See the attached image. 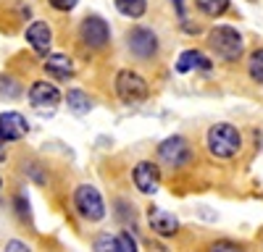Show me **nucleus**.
I'll use <instances>...</instances> for the list:
<instances>
[{"instance_id": "f257e3e1", "label": "nucleus", "mask_w": 263, "mask_h": 252, "mask_svg": "<svg viewBox=\"0 0 263 252\" xmlns=\"http://www.w3.org/2000/svg\"><path fill=\"white\" fill-rule=\"evenodd\" d=\"M205 144L211 155L216 158H234L242 147V134H239L232 123H213L208 129V137H205Z\"/></svg>"}, {"instance_id": "f03ea898", "label": "nucleus", "mask_w": 263, "mask_h": 252, "mask_svg": "<svg viewBox=\"0 0 263 252\" xmlns=\"http://www.w3.org/2000/svg\"><path fill=\"white\" fill-rule=\"evenodd\" d=\"M208 45H211V50L221 58V60H229V63H232V60H239V55H242L245 39H242V34H239L234 27L221 24V27H213V29H211Z\"/></svg>"}, {"instance_id": "7ed1b4c3", "label": "nucleus", "mask_w": 263, "mask_h": 252, "mask_svg": "<svg viewBox=\"0 0 263 252\" xmlns=\"http://www.w3.org/2000/svg\"><path fill=\"white\" fill-rule=\"evenodd\" d=\"M147 92H150L147 81H145L137 71L124 69V71L116 74V95H119L126 105H137V102H142V100L147 97Z\"/></svg>"}, {"instance_id": "20e7f679", "label": "nucleus", "mask_w": 263, "mask_h": 252, "mask_svg": "<svg viewBox=\"0 0 263 252\" xmlns=\"http://www.w3.org/2000/svg\"><path fill=\"white\" fill-rule=\"evenodd\" d=\"M74 205L79 210V216L87 218V221H100L105 216V202L100 197V192L92 186V184H82L77 186L74 192Z\"/></svg>"}, {"instance_id": "39448f33", "label": "nucleus", "mask_w": 263, "mask_h": 252, "mask_svg": "<svg viewBox=\"0 0 263 252\" xmlns=\"http://www.w3.org/2000/svg\"><path fill=\"white\" fill-rule=\"evenodd\" d=\"M79 37L87 48H92V50H103L108 42H111V29H108L105 24V18L100 16H87L82 21V27H79Z\"/></svg>"}, {"instance_id": "423d86ee", "label": "nucleus", "mask_w": 263, "mask_h": 252, "mask_svg": "<svg viewBox=\"0 0 263 252\" xmlns=\"http://www.w3.org/2000/svg\"><path fill=\"white\" fill-rule=\"evenodd\" d=\"M158 155H161L163 163H168V165H174V168H182V165L190 163L192 150H190V142H187L184 137H168V139L161 142Z\"/></svg>"}, {"instance_id": "0eeeda50", "label": "nucleus", "mask_w": 263, "mask_h": 252, "mask_svg": "<svg viewBox=\"0 0 263 252\" xmlns=\"http://www.w3.org/2000/svg\"><path fill=\"white\" fill-rule=\"evenodd\" d=\"M126 42H129V50L135 53L137 58H142V60L153 58L158 53V37H156V32L147 29V27H135L129 32Z\"/></svg>"}, {"instance_id": "6e6552de", "label": "nucleus", "mask_w": 263, "mask_h": 252, "mask_svg": "<svg viewBox=\"0 0 263 252\" xmlns=\"http://www.w3.org/2000/svg\"><path fill=\"white\" fill-rule=\"evenodd\" d=\"M29 100L37 111H53L61 102V92L53 81H34L29 87Z\"/></svg>"}, {"instance_id": "1a4fd4ad", "label": "nucleus", "mask_w": 263, "mask_h": 252, "mask_svg": "<svg viewBox=\"0 0 263 252\" xmlns=\"http://www.w3.org/2000/svg\"><path fill=\"white\" fill-rule=\"evenodd\" d=\"M132 179H135V186L140 189L142 195H153V192L158 189V184H161V171H158L156 163L142 160V163L135 165V174H132Z\"/></svg>"}, {"instance_id": "9d476101", "label": "nucleus", "mask_w": 263, "mask_h": 252, "mask_svg": "<svg viewBox=\"0 0 263 252\" xmlns=\"http://www.w3.org/2000/svg\"><path fill=\"white\" fill-rule=\"evenodd\" d=\"M27 132H29V126H27V118L21 113L11 111V113L0 116V139H3V142H16V139L24 137Z\"/></svg>"}, {"instance_id": "9b49d317", "label": "nucleus", "mask_w": 263, "mask_h": 252, "mask_svg": "<svg viewBox=\"0 0 263 252\" xmlns=\"http://www.w3.org/2000/svg\"><path fill=\"white\" fill-rule=\"evenodd\" d=\"M147 221H150V228L156 231L158 237H174L179 231V221L174 218V213H166L163 207H150Z\"/></svg>"}, {"instance_id": "f8f14e48", "label": "nucleus", "mask_w": 263, "mask_h": 252, "mask_svg": "<svg viewBox=\"0 0 263 252\" xmlns=\"http://www.w3.org/2000/svg\"><path fill=\"white\" fill-rule=\"evenodd\" d=\"M27 42L32 45L34 53H48L50 50V42H53V29L45 24V21H34L27 29Z\"/></svg>"}, {"instance_id": "ddd939ff", "label": "nucleus", "mask_w": 263, "mask_h": 252, "mask_svg": "<svg viewBox=\"0 0 263 252\" xmlns=\"http://www.w3.org/2000/svg\"><path fill=\"white\" fill-rule=\"evenodd\" d=\"M45 71H48L50 76H55V79H69V76L74 74V63H71V58L55 53V55H48Z\"/></svg>"}, {"instance_id": "4468645a", "label": "nucleus", "mask_w": 263, "mask_h": 252, "mask_svg": "<svg viewBox=\"0 0 263 252\" xmlns=\"http://www.w3.org/2000/svg\"><path fill=\"white\" fill-rule=\"evenodd\" d=\"M66 102H69V111H71V113H77V116L90 113V108H92L90 95L82 92V90H69V92H66Z\"/></svg>"}, {"instance_id": "2eb2a0df", "label": "nucleus", "mask_w": 263, "mask_h": 252, "mask_svg": "<svg viewBox=\"0 0 263 252\" xmlns=\"http://www.w3.org/2000/svg\"><path fill=\"white\" fill-rule=\"evenodd\" d=\"M195 66H203V69H208L211 63L197 53V50H184L182 55H179V60H177V71L179 74H187V71H192Z\"/></svg>"}, {"instance_id": "dca6fc26", "label": "nucleus", "mask_w": 263, "mask_h": 252, "mask_svg": "<svg viewBox=\"0 0 263 252\" xmlns=\"http://www.w3.org/2000/svg\"><path fill=\"white\" fill-rule=\"evenodd\" d=\"M114 3L126 18H140L147 8V0H114Z\"/></svg>"}, {"instance_id": "f3484780", "label": "nucleus", "mask_w": 263, "mask_h": 252, "mask_svg": "<svg viewBox=\"0 0 263 252\" xmlns=\"http://www.w3.org/2000/svg\"><path fill=\"white\" fill-rule=\"evenodd\" d=\"M195 3L211 18H218L221 13H227V8H229V0H195Z\"/></svg>"}, {"instance_id": "a211bd4d", "label": "nucleus", "mask_w": 263, "mask_h": 252, "mask_svg": "<svg viewBox=\"0 0 263 252\" xmlns=\"http://www.w3.org/2000/svg\"><path fill=\"white\" fill-rule=\"evenodd\" d=\"M248 71H250L253 81L263 84V48H258V50H253V53H250V60H248Z\"/></svg>"}, {"instance_id": "6ab92c4d", "label": "nucleus", "mask_w": 263, "mask_h": 252, "mask_svg": "<svg viewBox=\"0 0 263 252\" xmlns=\"http://www.w3.org/2000/svg\"><path fill=\"white\" fill-rule=\"evenodd\" d=\"M18 92H21V87L13 79H8V76L3 79V76H0V95H3V97H18Z\"/></svg>"}, {"instance_id": "aec40b11", "label": "nucleus", "mask_w": 263, "mask_h": 252, "mask_svg": "<svg viewBox=\"0 0 263 252\" xmlns=\"http://www.w3.org/2000/svg\"><path fill=\"white\" fill-rule=\"evenodd\" d=\"M135 247H137L135 239H132V234H126V231L116 237V252H132Z\"/></svg>"}, {"instance_id": "412c9836", "label": "nucleus", "mask_w": 263, "mask_h": 252, "mask_svg": "<svg viewBox=\"0 0 263 252\" xmlns=\"http://www.w3.org/2000/svg\"><path fill=\"white\" fill-rule=\"evenodd\" d=\"M48 3L55 8V11H71L77 6V0H48Z\"/></svg>"}, {"instance_id": "4be33fe9", "label": "nucleus", "mask_w": 263, "mask_h": 252, "mask_svg": "<svg viewBox=\"0 0 263 252\" xmlns=\"http://www.w3.org/2000/svg\"><path fill=\"white\" fill-rule=\"evenodd\" d=\"M95 247H98V249H116V239H114V237H100V239L95 242Z\"/></svg>"}, {"instance_id": "5701e85b", "label": "nucleus", "mask_w": 263, "mask_h": 252, "mask_svg": "<svg viewBox=\"0 0 263 252\" xmlns=\"http://www.w3.org/2000/svg\"><path fill=\"white\" fill-rule=\"evenodd\" d=\"M6 247H8V249H13V252H21V249H29L27 244H21V242H8Z\"/></svg>"}, {"instance_id": "b1692460", "label": "nucleus", "mask_w": 263, "mask_h": 252, "mask_svg": "<svg viewBox=\"0 0 263 252\" xmlns=\"http://www.w3.org/2000/svg\"><path fill=\"white\" fill-rule=\"evenodd\" d=\"M213 249H237V244H232V242H218V244H213Z\"/></svg>"}]
</instances>
